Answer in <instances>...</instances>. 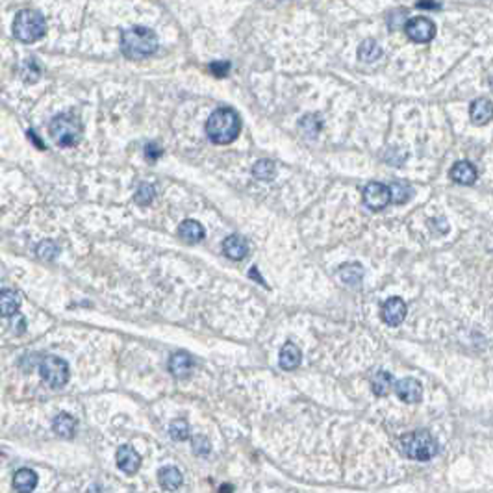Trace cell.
Listing matches in <instances>:
<instances>
[{
    "instance_id": "cell-33",
    "label": "cell",
    "mask_w": 493,
    "mask_h": 493,
    "mask_svg": "<svg viewBox=\"0 0 493 493\" xmlns=\"http://www.w3.org/2000/svg\"><path fill=\"white\" fill-rule=\"evenodd\" d=\"M417 8H419V10H440L441 4H436V2H419Z\"/></svg>"
},
{
    "instance_id": "cell-9",
    "label": "cell",
    "mask_w": 493,
    "mask_h": 493,
    "mask_svg": "<svg viewBox=\"0 0 493 493\" xmlns=\"http://www.w3.org/2000/svg\"><path fill=\"white\" fill-rule=\"evenodd\" d=\"M393 390L397 393V397L403 401V403L408 404H416L419 403L423 399V386L421 382L417 379H412V376H406V379H401L393 384Z\"/></svg>"
},
{
    "instance_id": "cell-15",
    "label": "cell",
    "mask_w": 493,
    "mask_h": 493,
    "mask_svg": "<svg viewBox=\"0 0 493 493\" xmlns=\"http://www.w3.org/2000/svg\"><path fill=\"white\" fill-rule=\"evenodd\" d=\"M158 482H160V486L163 487V490H167V492H177V490L182 486L184 476H182L179 467L165 465V467H161V470L158 471Z\"/></svg>"
},
{
    "instance_id": "cell-12",
    "label": "cell",
    "mask_w": 493,
    "mask_h": 493,
    "mask_svg": "<svg viewBox=\"0 0 493 493\" xmlns=\"http://www.w3.org/2000/svg\"><path fill=\"white\" fill-rule=\"evenodd\" d=\"M204 236H206V230H204V226H202L199 221L185 219L184 223H180L179 225V238L182 239L184 243L195 245L199 243V241H202Z\"/></svg>"
},
{
    "instance_id": "cell-35",
    "label": "cell",
    "mask_w": 493,
    "mask_h": 493,
    "mask_svg": "<svg viewBox=\"0 0 493 493\" xmlns=\"http://www.w3.org/2000/svg\"><path fill=\"white\" fill-rule=\"evenodd\" d=\"M234 492V487L228 486V484H225V486H221V493H232Z\"/></svg>"
},
{
    "instance_id": "cell-27",
    "label": "cell",
    "mask_w": 493,
    "mask_h": 493,
    "mask_svg": "<svg viewBox=\"0 0 493 493\" xmlns=\"http://www.w3.org/2000/svg\"><path fill=\"white\" fill-rule=\"evenodd\" d=\"M169 436L174 441H185L190 438V425L185 419H174L169 425Z\"/></svg>"
},
{
    "instance_id": "cell-24",
    "label": "cell",
    "mask_w": 493,
    "mask_h": 493,
    "mask_svg": "<svg viewBox=\"0 0 493 493\" xmlns=\"http://www.w3.org/2000/svg\"><path fill=\"white\" fill-rule=\"evenodd\" d=\"M382 56V48L381 45L373 39H365V41L358 47V58L365 63H373Z\"/></svg>"
},
{
    "instance_id": "cell-34",
    "label": "cell",
    "mask_w": 493,
    "mask_h": 493,
    "mask_svg": "<svg viewBox=\"0 0 493 493\" xmlns=\"http://www.w3.org/2000/svg\"><path fill=\"white\" fill-rule=\"evenodd\" d=\"M250 276H254V279H256V282H262V284H263V280H262V276H260V274H256V268H252V269H250Z\"/></svg>"
},
{
    "instance_id": "cell-7",
    "label": "cell",
    "mask_w": 493,
    "mask_h": 493,
    "mask_svg": "<svg viewBox=\"0 0 493 493\" xmlns=\"http://www.w3.org/2000/svg\"><path fill=\"white\" fill-rule=\"evenodd\" d=\"M406 36L410 37L414 43L425 45V43L432 41L436 37V24L428 17H414L408 23L404 24Z\"/></svg>"
},
{
    "instance_id": "cell-20",
    "label": "cell",
    "mask_w": 493,
    "mask_h": 493,
    "mask_svg": "<svg viewBox=\"0 0 493 493\" xmlns=\"http://www.w3.org/2000/svg\"><path fill=\"white\" fill-rule=\"evenodd\" d=\"M21 308V297L13 290H0V317H12Z\"/></svg>"
},
{
    "instance_id": "cell-10",
    "label": "cell",
    "mask_w": 493,
    "mask_h": 493,
    "mask_svg": "<svg viewBox=\"0 0 493 493\" xmlns=\"http://www.w3.org/2000/svg\"><path fill=\"white\" fill-rule=\"evenodd\" d=\"M406 319V303L403 299L392 297L382 304V321L390 327H399Z\"/></svg>"
},
{
    "instance_id": "cell-16",
    "label": "cell",
    "mask_w": 493,
    "mask_h": 493,
    "mask_svg": "<svg viewBox=\"0 0 493 493\" xmlns=\"http://www.w3.org/2000/svg\"><path fill=\"white\" fill-rule=\"evenodd\" d=\"M451 179L456 182V184L462 185H471L475 184L476 180V169L473 163L470 161H456L451 169Z\"/></svg>"
},
{
    "instance_id": "cell-3",
    "label": "cell",
    "mask_w": 493,
    "mask_h": 493,
    "mask_svg": "<svg viewBox=\"0 0 493 493\" xmlns=\"http://www.w3.org/2000/svg\"><path fill=\"white\" fill-rule=\"evenodd\" d=\"M401 451L416 462H428L438 454V443L427 430H414L401 438Z\"/></svg>"
},
{
    "instance_id": "cell-6",
    "label": "cell",
    "mask_w": 493,
    "mask_h": 493,
    "mask_svg": "<svg viewBox=\"0 0 493 493\" xmlns=\"http://www.w3.org/2000/svg\"><path fill=\"white\" fill-rule=\"evenodd\" d=\"M39 373L41 379L54 390H60L69 382V365L63 358L45 356L39 363Z\"/></svg>"
},
{
    "instance_id": "cell-30",
    "label": "cell",
    "mask_w": 493,
    "mask_h": 493,
    "mask_svg": "<svg viewBox=\"0 0 493 493\" xmlns=\"http://www.w3.org/2000/svg\"><path fill=\"white\" fill-rule=\"evenodd\" d=\"M161 154H163V149H161L158 143H149V145L145 147V158H147L150 163H154V161L160 160Z\"/></svg>"
},
{
    "instance_id": "cell-11",
    "label": "cell",
    "mask_w": 493,
    "mask_h": 493,
    "mask_svg": "<svg viewBox=\"0 0 493 493\" xmlns=\"http://www.w3.org/2000/svg\"><path fill=\"white\" fill-rule=\"evenodd\" d=\"M117 467L126 475H136L139 467H141V456L137 454V451L130 445H123L117 449Z\"/></svg>"
},
{
    "instance_id": "cell-8",
    "label": "cell",
    "mask_w": 493,
    "mask_h": 493,
    "mask_svg": "<svg viewBox=\"0 0 493 493\" xmlns=\"http://www.w3.org/2000/svg\"><path fill=\"white\" fill-rule=\"evenodd\" d=\"M363 204L368 206L369 210L373 212H381L384 210L392 202V197H390V190H388L386 184L382 182H369L365 188H363Z\"/></svg>"
},
{
    "instance_id": "cell-13",
    "label": "cell",
    "mask_w": 493,
    "mask_h": 493,
    "mask_svg": "<svg viewBox=\"0 0 493 493\" xmlns=\"http://www.w3.org/2000/svg\"><path fill=\"white\" fill-rule=\"evenodd\" d=\"M301 362H303V352H301L297 345L292 343V341L284 343L279 354L280 368L284 369V371H293V369H297L301 365Z\"/></svg>"
},
{
    "instance_id": "cell-22",
    "label": "cell",
    "mask_w": 493,
    "mask_h": 493,
    "mask_svg": "<svg viewBox=\"0 0 493 493\" xmlns=\"http://www.w3.org/2000/svg\"><path fill=\"white\" fill-rule=\"evenodd\" d=\"M52 428L61 438H72L77 432V419L69 414H60V416L54 417Z\"/></svg>"
},
{
    "instance_id": "cell-17",
    "label": "cell",
    "mask_w": 493,
    "mask_h": 493,
    "mask_svg": "<svg viewBox=\"0 0 493 493\" xmlns=\"http://www.w3.org/2000/svg\"><path fill=\"white\" fill-rule=\"evenodd\" d=\"M191 369H193V358L188 352H177L169 358V371L172 376L185 379V376H190Z\"/></svg>"
},
{
    "instance_id": "cell-28",
    "label": "cell",
    "mask_w": 493,
    "mask_h": 493,
    "mask_svg": "<svg viewBox=\"0 0 493 493\" xmlns=\"http://www.w3.org/2000/svg\"><path fill=\"white\" fill-rule=\"evenodd\" d=\"M154 195H156L154 185L143 182V184H139V188H137L136 202L137 204H141V206H149L150 202L154 201Z\"/></svg>"
},
{
    "instance_id": "cell-18",
    "label": "cell",
    "mask_w": 493,
    "mask_h": 493,
    "mask_svg": "<svg viewBox=\"0 0 493 493\" xmlns=\"http://www.w3.org/2000/svg\"><path fill=\"white\" fill-rule=\"evenodd\" d=\"M13 487L19 493H32L37 487V475L36 471L23 467V470L15 471L13 475Z\"/></svg>"
},
{
    "instance_id": "cell-1",
    "label": "cell",
    "mask_w": 493,
    "mask_h": 493,
    "mask_svg": "<svg viewBox=\"0 0 493 493\" xmlns=\"http://www.w3.org/2000/svg\"><path fill=\"white\" fill-rule=\"evenodd\" d=\"M241 132V119L232 108H217L206 121V134L215 145L236 141Z\"/></svg>"
},
{
    "instance_id": "cell-19",
    "label": "cell",
    "mask_w": 493,
    "mask_h": 493,
    "mask_svg": "<svg viewBox=\"0 0 493 493\" xmlns=\"http://www.w3.org/2000/svg\"><path fill=\"white\" fill-rule=\"evenodd\" d=\"M470 117L475 125H487L492 119V102H490V99H476L470 108Z\"/></svg>"
},
{
    "instance_id": "cell-29",
    "label": "cell",
    "mask_w": 493,
    "mask_h": 493,
    "mask_svg": "<svg viewBox=\"0 0 493 493\" xmlns=\"http://www.w3.org/2000/svg\"><path fill=\"white\" fill-rule=\"evenodd\" d=\"M321 119H317L315 115H306V117H303V121H301V128L306 132V136L308 137L317 136V134L321 132Z\"/></svg>"
},
{
    "instance_id": "cell-26",
    "label": "cell",
    "mask_w": 493,
    "mask_h": 493,
    "mask_svg": "<svg viewBox=\"0 0 493 493\" xmlns=\"http://www.w3.org/2000/svg\"><path fill=\"white\" fill-rule=\"evenodd\" d=\"M388 190H390V197H392V202H395V204H404L406 201H410L412 199V188L406 182H393L392 185H388Z\"/></svg>"
},
{
    "instance_id": "cell-5",
    "label": "cell",
    "mask_w": 493,
    "mask_h": 493,
    "mask_svg": "<svg viewBox=\"0 0 493 493\" xmlns=\"http://www.w3.org/2000/svg\"><path fill=\"white\" fill-rule=\"evenodd\" d=\"M47 32V23L39 12L23 10L13 19V36L21 43L39 41Z\"/></svg>"
},
{
    "instance_id": "cell-23",
    "label": "cell",
    "mask_w": 493,
    "mask_h": 493,
    "mask_svg": "<svg viewBox=\"0 0 493 493\" xmlns=\"http://www.w3.org/2000/svg\"><path fill=\"white\" fill-rule=\"evenodd\" d=\"M393 384H395V379L388 371H379L371 381V388L376 397H386L388 393L392 392Z\"/></svg>"
},
{
    "instance_id": "cell-14",
    "label": "cell",
    "mask_w": 493,
    "mask_h": 493,
    "mask_svg": "<svg viewBox=\"0 0 493 493\" xmlns=\"http://www.w3.org/2000/svg\"><path fill=\"white\" fill-rule=\"evenodd\" d=\"M223 250H225V254L228 256L230 260L239 262V260H243L245 256L249 254V243H247L241 236L234 234V236H228V238L223 241Z\"/></svg>"
},
{
    "instance_id": "cell-4",
    "label": "cell",
    "mask_w": 493,
    "mask_h": 493,
    "mask_svg": "<svg viewBox=\"0 0 493 493\" xmlns=\"http://www.w3.org/2000/svg\"><path fill=\"white\" fill-rule=\"evenodd\" d=\"M48 132L56 145H60L63 149H71L82 139V123L74 113H60L50 121Z\"/></svg>"
},
{
    "instance_id": "cell-2",
    "label": "cell",
    "mask_w": 493,
    "mask_h": 493,
    "mask_svg": "<svg viewBox=\"0 0 493 493\" xmlns=\"http://www.w3.org/2000/svg\"><path fill=\"white\" fill-rule=\"evenodd\" d=\"M121 50L130 60L149 58L158 50V37L150 28L145 26H132L121 36Z\"/></svg>"
},
{
    "instance_id": "cell-31",
    "label": "cell",
    "mask_w": 493,
    "mask_h": 493,
    "mask_svg": "<svg viewBox=\"0 0 493 493\" xmlns=\"http://www.w3.org/2000/svg\"><path fill=\"white\" fill-rule=\"evenodd\" d=\"M193 452H195V454H199V456L208 454L210 452L208 438H204V436H199V438H195V440H193Z\"/></svg>"
},
{
    "instance_id": "cell-32",
    "label": "cell",
    "mask_w": 493,
    "mask_h": 493,
    "mask_svg": "<svg viewBox=\"0 0 493 493\" xmlns=\"http://www.w3.org/2000/svg\"><path fill=\"white\" fill-rule=\"evenodd\" d=\"M210 71H212L214 77L223 78L230 71V63L228 61H214V63H210Z\"/></svg>"
},
{
    "instance_id": "cell-21",
    "label": "cell",
    "mask_w": 493,
    "mask_h": 493,
    "mask_svg": "<svg viewBox=\"0 0 493 493\" xmlns=\"http://www.w3.org/2000/svg\"><path fill=\"white\" fill-rule=\"evenodd\" d=\"M339 279L349 288H358L363 280V269L360 263H347L338 271Z\"/></svg>"
},
{
    "instance_id": "cell-25",
    "label": "cell",
    "mask_w": 493,
    "mask_h": 493,
    "mask_svg": "<svg viewBox=\"0 0 493 493\" xmlns=\"http://www.w3.org/2000/svg\"><path fill=\"white\" fill-rule=\"evenodd\" d=\"M252 177L258 180H263V182H269L276 177V167H274L273 161L269 160H260L256 161L254 167H252Z\"/></svg>"
}]
</instances>
